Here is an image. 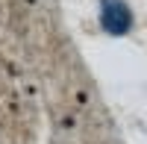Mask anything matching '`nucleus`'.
I'll return each mask as SVG.
<instances>
[{
  "label": "nucleus",
  "mask_w": 147,
  "mask_h": 144,
  "mask_svg": "<svg viewBox=\"0 0 147 144\" xmlns=\"http://www.w3.org/2000/svg\"><path fill=\"white\" fill-rule=\"evenodd\" d=\"M100 24L109 35H127L132 30V9L124 0H103L100 3Z\"/></svg>",
  "instance_id": "obj_1"
}]
</instances>
